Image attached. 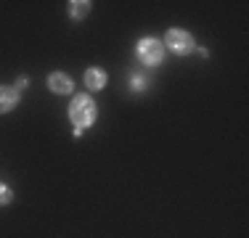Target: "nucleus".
<instances>
[{
	"label": "nucleus",
	"instance_id": "nucleus-3",
	"mask_svg": "<svg viewBox=\"0 0 249 238\" xmlns=\"http://www.w3.org/2000/svg\"><path fill=\"white\" fill-rule=\"evenodd\" d=\"M167 48L173 53H188L194 48V40H191V34L188 32H183V29H170L167 32Z\"/></svg>",
	"mask_w": 249,
	"mask_h": 238
},
{
	"label": "nucleus",
	"instance_id": "nucleus-2",
	"mask_svg": "<svg viewBox=\"0 0 249 238\" xmlns=\"http://www.w3.org/2000/svg\"><path fill=\"white\" fill-rule=\"evenodd\" d=\"M138 56L143 58V64L154 67V64L162 61L164 48H162V43H159V40H141V43H138Z\"/></svg>",
	"mask_w": 249,
	"mask_h": 238
},
{
	"label": "nucleus",
	"instance_id": "nucleus-9",
	"mask_svg": "<svg viewBox=\"0 0 249 238\" xmlns=\"http://www.w3.org/2000/svg\"><path fill=\"white\" fill-rule=\"evenodd\" d=\"M24 87H27V77H21V80L16 82V90H24Z\"/></svg>",
	"mask_w": 249,
	"mask_h": 238
},
{
	"label": "nucleus",
	"instance_id": "nucleus-7",
	"mask_svg": "<svg viewBox=\"0 0 249 238\" xmlns=\"http://www.w3.org/2000/svg\"><path fill=\"white\" fill-rule=\"evenodd\" d=\"M72 8H69V14L74 16V19H85L88 11H90V3L88 0H74V3H69Z\"/></svg>",
	"mask_w": 249,
	"mask_h": 238
},
{
	"label": "nucleus",
	"instance_id": "nucleus-1",
	"mask_svg": "<svg viewBox=\"0 0 249 238\" xmlns=\"http://www.w3.org/2000/svg\"><path fill=\"white\" fill-rule=\"evenodd\" d=\"M69 117H72V122L77 127L74 135H80L82 130L96 119V103H93L88 95H77V98L72 101V106H69Z\"/></svg>",
	"mask_w": 249,
	"mask_h": 238
},
{
	"label": "nucleus",
	"instance_id": "nucleus-4",
	"mask_svg": "<svg viewBox=\"0 0 249 238\" xmlns=\"http://www.w3.org/2000/svg\"><path fill=\"white\" fill-rule=\"evenodd\" d=\"M48 87L53 93H58V95H67V93H72V80H69L67 74H61V71H56V74H51L48 77Z\"/></svg>",
	"mask_w": 249,
	"mask_h": 238
},
{
	"label": "nucleus",
	"instance_id": "nucleus-8",
	"mask_svg": "<svg viewBox=\"0 0 249 238\" xmlns=\"http://www.w3.org/2000/svg\"><path fill=\"white\" fill-rule=\"evenodd\" d=\"M8 201H11V188L0 186V204H8Z\"/></svg>",
	"mask_w": 249,
	"mask_h": 238
},
{
	"label": "nucleus",
	"instance_id": "nucleus-5",
	"mask_svg": "<svg viewBox=\"0 0 249 238\" xmlns=\"http://www.w3.org/2000/svg\"><path fill=\"white\" fill-rule=\"evenodd\" d=\"M85 85L90 87V90H101V87L106 85V71L98 69V67L88 69V71H85Z\"/></svg>",
	"mask_w": 249,
	"mask_h": 238
},
{
	"label": "nucleus",
	"instance_id": "nucleus-6",
	"mask_svg": "<svg viewBox=\"0 0 249 238\" xmlns=\"http://www.w3.org/2000/svg\"><path fill=\"white\" fill-rule=\"evenodd\" d=\"M16 101H19V93H16V87H0V114H5V111L14 109Z\"/></svg>",
	"mask_w": 249,
	"mask_h": 238
}]
</instances>
